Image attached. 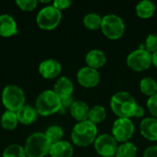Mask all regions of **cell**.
Masks as SVG:
<instances>
[{
    "instance_id": "1",
    "label": "cell",
    "mask_w": 157,
    "mask_h": 157,
    "mask_svg": "<svg viewBox=\"0 0 157 157\" xmlns=\"http://www.w3.org/2000/svg\"><path fill=\"white\" fill-rule=\"evenodd\" d=\"M109 105L113 113L119 118L131 119L133 118L138 104L132 95L126 91H120L111 97Z\"/></svg>"
},
{
    "instance_id": "2",
    "label": "cell",
    "mask_w": 157,
    "mask_h": 157,
    "mask_svg": "<svg viewBox=\"0 0 157 157\" xmlns=\"http://www.w3.org/2000/svg\"><path fill=\"white\" fill-rule=\"evenodd\" d=\"M98 136L97 125L91 121H85L77 122L71 132V140L73 144L78 147H87L94 144Z\"/></svg>"
},
{
    "instance_id": "3",
    "label": "cell",
    "mask_w": 157,
    "mask_h": 157,
    "mask_svg": "<svg viewBox=\"0 0 157 157\" xmlns=\"http://www.w3.org/2000/svg\"><path fill=\"white\" fill-rule=\"evenodd\" d=\"M52 143L45 133L34 132L30 134L25 143L24 149L27 157H45L49 155Z\"/></svg>"
},
{
    "instance_id": "4",
    "label": "cell",
    "mask_w": 157,
    "mask_h": 157,
    "mask_svg": "<svg viewBox=\"0 0 157 157\" xmlns=\"http://www.w3.org/2000/svg\"><path fill=\"white\" fill-rule=\"evenodd\" d=\"M35 108L39 115L43 117L51 116L59 113L61 109V99L53 90L47 89L37 97Z\"/></svg>"
},
{
    "instance_id": "5",
    "label": "cell",
    "mask_w": 157,
    "mask_h": 157,
    "mask_svg": "<svg viewBox=\"0 0 157 157\" xmlns=\"http://www.w3.org/2000/svg\"><path fill=\"white\" fill-rule=\"evenodd\" d=\"M1 100L6 110L17 112L26 102V96L21 87L16 85H8L4 87Z\"/></svg>"
},
{
    "instance_id": "6",
    "label": "cell",
    "mask_w": 157,
    "mask_h": 157,
    "mask_svg": "<svg viewBox=\"0 0 157 157\" xmlns=\"http://www.w3.org/2000/svg\"><path fill=\"white\" fill-rule=\"evenodd\" d=\"M125 28V23L120 16L109 14L103 17L100 29L108 39L116 40L123 36Z\"/></svg>"
},
{
    "instance_id": "7",
    "label": "cell",
    "mask_w": 157,
    "mask_h": 157,
    "mask_svg": "<svg viewBox=\"0 0 157 157\" xmlns=\"http://www.w3.org/2000/svg\"><path fill=\"white\" fill-rule=\"evenodd\" d=\"M62 20V12L52 6H46L41 8L36 17V22L43 30H52L58 27Z\"/></svg>"
},
{
    "instance_id": "8",
    "label": "cell",
    "mask_w": 157,
    "mask_h": 157,
    "mask_svg": "<svg viewBox=\"0 0 157 157\" xmlns=\"http://www.w3.org/2000/svg\"><path fill=\"white\" fill-rule=\"evenodd\" d=\"M129 68L135 72H144L149 69L152 63V53L145 50L144 45H141L139 49L132 51L126 59Z\"/></svg>"
},
{
    "instance_id": "9",
    "label": "cell",
    "mask_w": 157,
    "mask_h": 157,
    "mask_svg": "<svg viewBox=\"0 0 157 157\" xmlns=\"http://www.w3.org/2000/svg\"><path fill=\"white\" fill-rule=\"evenodd\" d=\"M135 132V127L131 119L126 118H118L111 129V135L115 138V140L120 143H127L129 142Z\"/></svg>"
},
{
    "instance_id": "10",
    "label": "cell",
    "mask_w": 157,
    "mask_h": 157,
    "mask_svg": "<svg viewBox=\"0 0 157 157\" xmlns=\"http://www.w3.org/2000/svg\"><path fill=\"white\" fill-rule=\"evenodd\" d=\"M118 146L115 138L108 133L99 134L94 142L96 152L102 157H115Z\"/></svg>"
},
{
    "instance_id": "11",
    "label": "cell",
    "mask_w": 157,
    "mask_h": 157,
    "mask_svg": "<svg viewBox=\"0 0 157 157\" xmlns=\"http://www.w3.org/2000/svg\"><path fill=\"white\" fill-rule=\"evenodd\" d=\"M76 79L80 86L86 88H93L99 84L100 75L98 70L85 66L77 72Z\"/></svg>"
},
{
    "instance_id": "12",
    "label": "cell",
    "mask_w": 157,
    "mask_h": 157,
    "mask_svg": "<svg viewBox=\"0 0 157 157\" xmlns=\"http://www.w3.org/2000/svg\"><path fill=\"white\" fill-rule=\"evenodd\" d=\"M39 73L45 79H54L62 73V64L54 59H46L39 64Z\"/></svg>"
},
{
    "instance_id": "13",
    "label": "cell",
    "mask_w": 157,
    "mask_h": 157,
    "mask_svg": "<svg viewBox=\"0 0 157 157\" xmlns=\"http://www.w3.org/2000/svg\"><path fill=\"white\" fill-rule=\"evenodd\" d=\"M53 91L60 98V99L71 98L74 93V84L70 78L61 76L55 82Z\"/></svg>"
},
{
    "instance_id": "14",
    "label": "cell",
    "mask_w": 157,
    "mask_h": 157,
    "mask_svg": "<svg viewBox=\"0 0 157 157\" xmlns=\"http://www.w3.org/2000/svg\"><path fill=\"white\" fill-rule=\"evenodd\" d=\"M140 132L146 140L157 142V119L154 117L144 118L140 124Z\"/></svg>"
},
{
    "instance_id": "15",
    "label": "cell",
    "mask_w": 157,
    "mask_h": 157,
    "mask_svg": "<svg viewBox=\"0 0 157 157\" xmlns=\"http://www.w3.org/2000/svg\"><path fill=\"white\" fill-rule=\"evenodd\" d=\"M17 33V25L16 19L8 15H0V36L4 38H8L14 36Z\"/></svg>"
},
{
    "instance_id": "16",
    "label": "cell",
    "mask_w": 157,
    "mask_h": 157,
    "mask_svg": "<svg viewBox=\"0 0 157 157\" xmlns=\"http://www.w3.org/2000/svg\"><path fill=\"white\" fill-rule=\"evenodd\" d=\"M86 63L88 67L98 70L106 64L107 56L103 51L98 49H93L86 53Z\"/></svg>"
},
{
    "instance_id": "17",
    "label": "cell",
    "mask_w": 157,
    "mask_h": 157,
    "mask_svg": "<svg viewBox=\"0 0 157 157\" xmlns=\"http://www.w3.org/2000/svg\"><path fill=\"white\" fill-rule=\"evenodd\" d=\"M16 113L17 116L18 122L23 125H30L34 123L39 116L35 107L26 104L21 109H19Z\"/></svg>"
},
{
    "instance_id": "18",
    "label": "cell",
    "mask_w": 157,
    "mask_h": 157,
    "mask_svg": "<svg viewBox=\"0 0 157 157\" xmlns=\"http://www.w3.org/2000/svg\"><path fill=\"white\" fill-rule=\"evenodd\" d=\"M89 110H90V108L85 101L75 100L73 102L69 109V112L75 121L80 122V121H87Z\"/></svg>"
},
{
    "instance_id": "19",
    "label": "cell",
    "mask_w": 157,
    "mask_h": 157,
    "mask_svg": "<svg viewBox=\"0 0 157 157\" xmlns=\"http://www.w3.org/2000/svg\"><path fill=\"white\" fill-rule=\"evenodd\" d=\"M49 155L51 157H73L74 147L67 141H60L52 144Z\"/></svg>"
},
{
    "instance_id": "20",
    "label": "cell",
    "mask_w": 157,
    "mask_h": 157,
    "mask_svg": "<svg viewBox=\"0 0 157 157\" xmlns=\"http://www.w3.org/2000/svg\"><path fill=\"white\" fill-rule=\"evenodd\" d=\"M135 10L139 17L147 19V18L152 17L155 15L156 11V6L155 3L150 0H143L137 4Z\"/></svg>"
},
{
    "instance_id": "21",
    "label": "cell",
    "mask_w": 157,
    "mask_h": 157,
    "mask_svg": "<svg viewBox=\"0 0 157 157\" xmlns=\"http://www.w3.org/2000/svg\"><path fill=\"white\" fill-rule=\"evenodd\" d=\"M0 123L4 130H6V131L15 130L17 124L19 123L17 113L13 111H9V110H6L1 116Z\"/></svg>"
},
{
    "instance_id": "22",
    "label": "cell",
    "mask_w": 157,
    "mask_h": 157,
    "mask_svg": "<svg viewBox=\"0 0 157 157\" xmlns=\"http://www.w3.org/2000/svg\"><path fill=\"white\" fill-rule=\"evenodd\" d=\"M106 118H107L106 109L103 106L96 105L90 109L87 120L92 123H94L95 125H97L103 122L106 120Z\"/></svg>"
},
{
    "instance_id": "23",
    "label": "cell",
    "mask_w": 157,
    "mask_h": 157,
    "mask_svg": "<svg viewBox=\"0 0 157 157\" xmlns=\"http://www.w3.org/2000/svg\"><path fill=\"white\" fill-rule=\"evenodd\" d=\"M102 18H103V17H101L100 15L91 12V13L86 14L84 17L83 24L86 29H88L90 30H97L101 28Z\"/></svg>"
},
{
    "instance_id": "24",
    "label": "cell",
    "mask_w": 157,
    "mask_h": 157,
    "mask_svg": "<svg viewBox=\"0 0 157 157\" xmlns=\"http://www.w3.org/2000/svg\"><path fill=\"white\" fill-rule=\"evenodd\" d=\"M141 92L149 98L157 94V82L152 77H144L140 82Z\"/></svg>"
},
{
    "instance_id": "25",
    "label": "cell",
    "mask_w": 157,
    "mask_h": 157,
    "mask_svg": "<svg viewBox=\"0 0 157 157\" xmlns=\"http://www.w3.org/2000/svg\"><path fill=\"white\" fill-rule=\"evenodd\" d=\"M137 147L133 143L127 142L121 144L118 146L115 157H136L137 156Z\"/></svg>"
},
{
    "instance_id": "26",
    "label": "cell",
    "mask_w": 157,
    "mask_h": 157,
    "mask_svg": "<svg viewBox=\"0 0 157 157\" xmlns=\"http://www.w3.org/2000/svg\"><path fill=\"white\" fill-rule=\"evenodd\" d=\"M45 135L50 140L52 144H53L55 143L62 141V139L63 137V130L59 125H52V126H50L46 130Z\"/></svg>"
},
{
    "instance_id": "27",
    "label": "cell",
    "mask_w": 157,
    "mask_h": 157,
    "mask_svg": "<svg viewBox=\"0 0 157 157\" xmlns=\"http://www.w3.org/2000/svg\"><path fill=\"white\" fill-rule=\"evenodd\" d=\"M2 157H27L24 146L13 144L8 145L3 152Z\"/></svg>"
},
{
    "instance_id": "28",
    "label": "cell",
    "mask_w": 157,
    "mask_h": 157,
    "mask_svg": "<svg viewBox=\"0 0 157 157\" xmlns=\"http://www.w3.org/2000/svg\"><path fill=\"white\" fill-rule=\"evenodd\" d=\"M144 47L145 50L150 53L157 52V33H151L147 36L145 39Z\"/></svg>"
},
{
    "instance_id": "29",
    "label": "cell",
    "mask_w": 157,
    "mask_h": 157,
    "mask_svg": "<svg viewBox=\"0 0 157 157\" xmlns=\"http://www.w3.org/2000/svg\"><path fill=\"white\" fill-rule=\"evenodd\" d=\"M17 6L19 9L27 12L33 11L38 6V1L37 0H17L16 1Z\"/></svg>"
},
{
    "instance_id": "30",
    "label": "cell",
    "mask_w": 157,
    "mask_h": 157,
    "mask_svg": "<svg viewBox=\"0 0 157 157\" xmlns=\"http://www.w3.org/2000/svg\"><path fill=\"white\" fill-rule=\"evenodd\" d=\"M146 105H147V109H148L149 112L151 113L152 117L157 119V94L148 98Z\"/></svg>"
},
{
    "instance_id": "31",
    "label": "cell",
    "mask_w": 157,
    "mask_h": 157,
    "mask_svg": "<svg viewBox=\"0 0 157 157\" xmlns=\"http://www.w3.org/2000/svg\"><path fill=\"white\" fill-rule=\"evenodd\" d=\"M72 2L70 0H54L52 4V6H54L56 9L60 10L62 12V10L67 9L71 6Z\"/></svg>"
},
{
    "instance_id": "32",
    "label": "cell",
    "mask_w": 157,
    "mask_h": 157,
    "mask_svg": "<svg viewBox=\"0 0 157 157\" xmlns=\"http://www.w3.org/2000/svg\"><path fill=\"white\" fill-rule=\"evenodd\" d=\"M74 102V99L73 98H64V99H61V109L59 111V113L61 114H63L65 113L67 110L70 109L72 104Z\"/></svg>"
},
{
    "instance_id": "33",
    "label": "cell",
    "mask_w": 157,
    "mask_h": 157,
    "mask_svg": "<svg viewBox=\"0 0 157 157\" xmlns=\"http://www.w3.org/2000/svg\"><path fill=\"white\" fill-rule=\"evenodd\" d=\"M143 157H157V145L149 146L146 148Z\"/></svg>"
},
{
    "instance_id": "34",
    "label": "cell",
    "mask_w": 157,
    "mask_h": 157,
    "mask_svg": "<svg viewBox=\"0 0 157 157\" xmlns=\"http://www.w3.org/2000/svg\"><path fill=\"white\" fill-rule=\"evenodd\" d=\"M144 115V109L141 106V105H137L134 114H133V118H142Z\"/></svg>"
},
{
    "instance_id": "35",
    "label": "cell",
    "mask_w": 157,
    "mask_h": 157,
    "mask_svg": "<svg viewBox=\"0 0 157 157\" xmlns=\"http://www.w3.org/2000/svg\"><path fill=\"white\" fill-rule=\"evenodd\" d=\"M152 63L154 66H155V68H157V52L152 53Z\"/></svg>"
}]
</instances>
